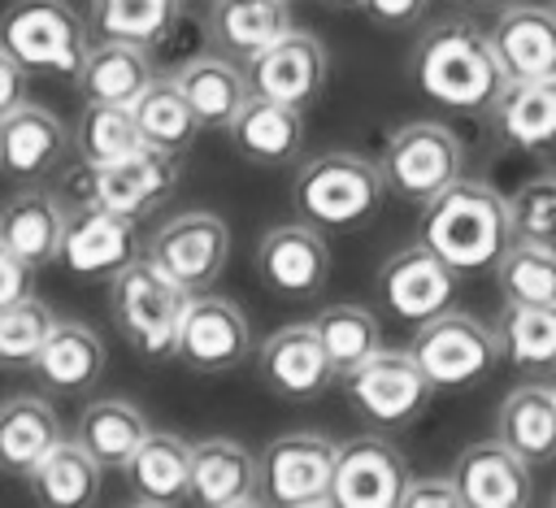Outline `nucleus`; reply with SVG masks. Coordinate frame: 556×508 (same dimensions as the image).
<instances>
[{"label": "nucleus", "mask_w": 556, "mask_h": 508, "mask_svg": "<svg viewBox=\"0 0 556 508\" xmlns=\"http://www.w3.org/2000/svg\"><path fill=\"white\" fill-rule=\"evenodd\" d=\"M413 82L426 100L482 117L508 87V74L486 30H478L465 17H447L421 30L413 48Z\"/></svg>", "instance_id": "nucleus-1"}, {"label": "nucleus", "mask_w": 556, "mask_h": 508, "mask_svg": "<svg viewBox=\"0 0 556 508\" xmlns=\"http://www.w3.org/2000/svg\"><path fill=\"white\" fill-rule=\"evenodd\" d=\"M417 239L434 247L456 274L495 269V261L513 247V208L482 178H456L434 200L421 204Z\"/></svg>", "instance_id": "nucleus-2"}, {"label": "nucleus", "mask_w": 556, "mask_h": 508, "mask_svg": "<svg viewBox=\"0 0 556 508\" xmlns=\"http://www.w3.org/2000/svg\"><path fill=\"white\" fill-rule=\"evenodd\" d=\"M191 291L174 282L148 252L109 278V308L122 339L143 360H169L178 352V326Z\"/></svg>", "instance_id": "nucleus-3"}, {"label": "nucleus", "mask_w": 556, "mask_h": 508, "mask_svg": "<svg viewBox=\"0 0 556 508\" xmlns=\"http://www.w3.org/2000/svg\"><path fill=\"white\" fill-rule=\"evenodd\" d=\"M382 169L356 152H321L295 169L291 204L317 230H356L382 204Z\"/></svg>", "instance_id": "nucleus-4"}, {"label": "nucleus", "mask_w": 556, "mask_h": 508, "mask_svg": "<svg viewBox=\"0 0 556 508\" xmlns=\"http://www.w3.org/2000/svg\"><path fill=\"white\" fill-rule=\"evenodd\" d=\"M0 48L26 74L78 78L91 48V30L65 0H13L0 13Z\"/></svg>", "instance_id": "nucleus-5"}, {"label": "nucleus", "mask_w": 556, "mask_h": 508, "mask_svg": "<svg viewBox=\"0 0 556 508\" xmlns=\"http://www.w3.org/2000/svg\"><path fill=\"white\" fill-rule=\"evenodd\" d=\"M408 352L417 356V365L434 391L478 386L495 373V365L504 356L500 330H491L486 321H478L473 313H460V308H443V313L417 321Z\"/></svg>", "instance_id": "nucleus-6"}, {"label": "nucleus", "mask_w": 556, "mask_h": 508, "mask_svg": "<svg viewBox=\"0 0 556 508\" xmlns=\"http://www.w3.org/2000/svg\"><path fill=\"white\" fill-rule=\"evenodd\" d=\"M378 169H382V182L391 195H400L408 204H426L460 178L465 148H460L456 130L443 122H404L400 130L387 135Z\"/></svg>", "instance_id": "nucleus-7"}, {"label": "nucleus", "mask_w": 556, "mask_h": 508, "mask_svg": "<svg viewBox=\"0 0 556 508\" xmlns=\"http://www.w3.org/2000/svg\"><path fill=\"white\" fill-rule=\"evenodd\" d=\"M434 386L421 373L417 356L408 347H378L356 373H348V399L352 408L387 430H404L413 426L426 404H430Z\"/></svg>", "instance_id": "nucleus-8"}, {"label": "nucleus", "mask_w": 556, "mask_h": 508, "mask_svg": "<svg viewBox=\"0 0 556 508\" xmlns=\"http://www.w3.org/2000/svg\"><path fill=\"white\" fill-rule=\"evenodd\" d=\"M334 460H339V447L326 434H308V430L278 434L256 456V465H261V499L278 504V508L330 504Z\"/></svg>", "instance_id": "nucleus-9"}, {"label": "nucleus", "mask_w": 556, "mask_h": 508, "mask_svg": "<svg viewBox=\"0 0 556 508\" xmlns=\"http://www.w3.org/2000/svg\"><path fill=\"white\" fill-rule=\"evenodd\" d=\"M148 256L191 295H200L222 278L230 261V226L208 208L178 213L165 226H156V234L148 239Z\"/></svg>", "instance_id": "nucleus-10"}, {"label": "nucleus", "mask_w": 556, "mask_h": 508, "mask_svg": "<svg viewBox=\"0 0 556 508\" xmlns=\"http://www.w3.org/2000/svg\"><path fill=\"white\" fill-rule=\"evenodd\" d=\"M187 369L195 373H230L252 356V326L243 308L226 295H191L182 326H178V352Z\"/></svg>", "instance_id": "nucleus-11"}, {"label": "nucleus", "mask_w": 556, "mask_h": 508, "mask_svg": "<svg viewBox=\"0 0 556 508\" xmlns=\"http://www.w3.org/2000/svg\"><path fill=\"white\" fill-rule=\"evenodd\" d=\"M456 278L460 274L434 247H426L417 239V243H408V247H400V252H391L382 261V269H378V300L400 321H426V317L452 308L456 287H460Z\"/></svg>", "instance_id": "nucleus-12"}, {"label": "nucleus", "mask_w": 556, "mask_h": 508, "mask_svg": "<svg viewBox=\"0 0 556 508\" xmlns=\"http://www.w3.org/2000/svg\"><path fill=\"white\" fill-rule=\"evenodd\" d=\"M139 234H135V217H122L96 200H87L83 208H74L65 217V234H61V256L56 265L74 278H113L122 265H130L139 256Z\"/></svg>", "instance_id": "nucleus-13"}, {"label": "nucleus", "mask_w": 556, "mask_h": 508, "mask_svg": "<svg viewBox=\"0 0 556 508\" xmlns=\"http://www.w3.org/2000/svg\"><path fill=\"white\" fill-rule=\"evenodd\" d=\"M178 187V152L139 148L113 165L87 169V200L122 213V217H148L156 213Z\"/></svg>", "instance_id": "nucleus-14"}, {"label": "nucleus", "mask_w": 556, "mask_h": 508, "mask_svg": "<svg viewBox=\"0 0 556 508\" xmlns=\"http://www.w3.org/2000/svg\"><path fill=\"white\" fill-rule=\"evenodd\" d=\"M261 282L278 295H317L330 278V243L326 230L308 221H287L261 234L256 256H252Z\"/></svg>", "instance_id": "nucleus-15"}, {"label": "nucleus", "mask_w": 556, "mask_h": 508, "mask_svg": "<svg viewBox=\"0 0 556 508\" xmlns=\"http://www.w3.org/2000/svg\"><path fill=\"white\" fill-rule=\"evenodd\" d=\"M256 373H261L269 395L304 404V399H317L330 386L334 365H330V356H326V347L317 339V326L313 321H291V326L274 330L261 343Z\"/></svg>", "instance_id": "nucleus-16"}, {"label": "nucleus", "mask_w": 556, "mask_h": 508, "mask_svg": "<svg viewBox=\"0 0 556 508\" xmlns=\"http://www.w3.org/2000/svg\"><path fill=\"white\" fill-rule=\"evenodd\" d=\"M326 48L313 30H287L282 39H274L261 56L248 61V82L256 96H269V100H282L291 109H308L321 87H326Z\"/></svg>", "instance_id": "nucleus-17"}, {"label": "nucleus", "mask_w": 556, "mask_h": 508, "mask_svg": "<svg viewBox=\"0 0 556 508\" xmlns=\"http://www.w3.org/2000/svg\"><path fill=\"white\" fill-rule=\"evenodd\" d=\"M404 486H408L404 456L387 439L361 434V439L339 447L330 504H339V508H395L404 499Z\"/></svg>", "instance_id": "nucleus-18"}, {"label": "nucleus", "mask_w": 556, "mask_h": 508, "mask_svg": "<svg viewBox=\"0 0 556 508\" xmlns=\"http://www.w3.org/2000/svg\"><path fill=\"white\" fill-rule=\"evenodd\" d=\"M452 482H456L465 508H526L534 499L530 460L517 456L500 434L465 447L456 456Z\"/></svg>", "instance_id": "nucleus-19"}, {"label": "nucleus", "mask_w": 556, "mask_h": 508, "mask_svg": "<svg viewBox=\"0 0 556 508\" xmlns=\"http://www.w3.org/2000/svg\"><path fill=\"white\" fill-rule=\"evenodd\" d=\"M508 82L556 78V9L552 4H508L486 30Z\"/></svg>", "instance_id": "nucleus-20"}, {"label": "nucleus", "mask_w": 556, "mask_h": 508, "mask_svg": "<svg viewBox=\"0 0 556 508\" xmlns=\"http://www.w3.org/2000/svg\"><path fill=\"white\" fill-rule=\"evenodd\" d=\"M191 499L204 508H248L261 504V465L235 439L191 443Z\"/></svg>", "instance_id": "nucleus-21"}, {"label": "nucleus", "mask_w": 556, "mask_h": 508, "mask_svg": "<svg viewBox=\"0 0 556 508\" xmlns=\"http://www.w3.org/2000/svg\"><path fill=\"white\" fill-rule=\"evenodd\" d=\"M230 148L252 165H291L304 148V109H291L269 96H248L226 126Z\"/></svg>", "instance_id": "nucleus-22"}, {"label": "nucleus", "mask_w": 556, "mask_h": 508, "mask_svg": "<svg viewBox=\"0 0 556 508\" xmlns=\"http://www.w3.org/2000/svg\"><path fill=\"white\" fill-rule=\"evenodd\" d=\"M70 130L43 104L22 100L0 117V169L9 178H43L70 148Z\"/></svg>", "instance_id": "nucleus-23"}, {"label": "nucleus", "mask_w": 556, "mask_h": 508, "mask_svg": "<svg viewBox=\"0 0 556 508\" xmlns=\"http://www.w3.org/2000/svg\"><path fill=\"white\" fill-rule=\"evenodd\" d=\"M126 486L135 504L169 508L191 499V443H182L169 430H148L139 452L126 460Z\"/></svg>", "instance_id": "nucleus-24"}, {"label": "nucleus", "mask_w": 556, "mask_h": 508, "mask_svg": "<svg viewBox=\"0 0 556 508\" xmlns=\"http://www.w3.org/2000/svg\"><path fill=\"white\" fill-rule=\"evenodd\" d=\"M65 208L52 191L26 187L13 200H4L0 208V243L9 252H17L26 265L43 269L61 256V234H65Z\"/></svg>", "instance_id": "nucleus-25"}, {"label": "nucleus", "mask_w": 556, "mask_h": 508, "mask_svg": "<svg viewBox=\"0 0 556 508\" xmlns=\"http://www.w3.org/2000/svg\"><path fill=\"white\" fill-rule=\"evenodd\" d=\"M291 4L295 0H213L208 39L217 43V52L252 61L291 30Z\"/></svg>", "instance_id": "nucleus-26"}, {"label": "nucleus", "mask_w": 556, "mask_h": 508, "mask_svg": "<svg viewBox=\"0 0 556 508\" xmlns=\"http://www.w3.org/2000/svg\"><path fill=\"white\" fill-rule=\"evenodd\" d=\"M152 78H156V69H152L148 48L117 43V39H91L74 87L91 104H135Z\"/></svg>", "instance_id": "nucleus-27"}, {"label": "nucleus", "mask_w": 556, "mask_h": 508, "mask_svg": "<svg viewBox=\"0 0 556 508\" xmlns=\"http://www.w3.org/2000/svg\"><path fill=\"white\" fill-rule=\"evenodd\" d=\"M495 135L521 152H556V78L508 82L491 104Z\"/></svg>", "instance_id": "nucleus-28"}, {"label": "nucleus", "mask_w": 556, "mask_h": 508, "mask_svg": "<svg viewBox=\"0 0 556 508\" xmlns=\"http://www.w3.org/2000/svg\"><path fill=\"white\" fill-rule=\"evenodd\" d=\"M104 360H109L104 339H100L91 326L56 317V326H52V334H48V343L39 347V356H35L30 369L39 373L43 386H52V391H61V395H74V391H87V386L100 382Z\"/></svg>", "instance_id": "nucleus-29"}, {"label": "nucleus", "mask_w": 556, "mask_h": 508, "mask_svg": "<svg viewBox=\"0 0 556 508\" xmlns=\"http://www.w3.org/2000/svg\"><path fill=\"white\" fill-rule=\"evenodd\" d=\"M61 417L39 395H13L0 404V473L26 478L56 443H61Z\"/></svg>", "instance_id": "nucleus-30"}, {"label": "nucleus", "mask_w": 556, "mask_h": 508, "mask_svg": "<svg viewBox=\"0 0 556 508\" xmlns=\"http://www.w3.org/2000/svg\"><path fill=\"white\" fill-rule=\"evenodd\" d=\"M174 78H178L182 96L191 100L200 126H208V130H226L230 117H235V113L243 109V100L252 96L248 74H243V69L235 65V56H226V52L191 56Z\"/></svg>", "instance_id": "nucleus-31"}, {"label": "nucleus", "mask_w": 556, "mask_h": 508, "mask_svg": "<svg viewBox=\"0 0 556 508\" xmlns=\"http://www.w3.org/2000/svg\"><path fill=\"white\" fill-rule=\"evenodd\" d=\"M100 473L104 465L78 443V439H61L30 473V499L43 508H87L100 499Z\"/></svg>", "instance_id": "nucleus-32"}, {"label": "nucleus", "mask_w": 556, "mask_h": 508, "mask_svg": "<svg viewBox=\"0 0 556 508\" xmlns=\"http://www.w3.org/2000/svg\"><path fill=\"white\" fill-rule=\"evenodd\" d=\"M495 421H500V439L530 465L556 460V386H543V382L513 386Z\"/></svg>", "instance_id": "nucleus-33"}, {"label": "nucleus", "mask_w": 556, "mask_h": 508, "mask_svg": "<svg viewBox=\"0 0 556 508\" xmlns=\"http://www.w3.org/2000/svg\"><path fill=\"white\" fill-rule=\"evenodd\" d=\"M148 417L139 404L130 399H117V395H104V399H91L83 412H78V430L74 439L104 465V469H126V460L139 452V443L148 439Z\"/></svg>", "instance_id": "nucleus-34"}, {"label": "nucleus", "mask_w": 556, "mask_h": 508, "mask_svg": "<svg viewBox=\"0 0 556 508\" xmlns=\"http://www.w3.org/2000/svg\"><path fill=\"white\" fill-rule=\"evenodd\" d=\"M182 0H91L87 4V30L91 39H117V43H165L178 26Z\"/></svg>", "instance_id": "nucleus-35"}, {"label": "nucleus", "mask_w": 556, "mask_h": 508, "mask_svg": "<svg viewBox=\"0 0 556 508\" xmlns=\"http://www.w3.org/2000/svg\"><path fill=\"white\" fill-rule=\"evenodd\" d=\"M130 113H135V122H139L143 143H148V148H161V152H182V148L195 139V130H200V117H195V109H191V100L182 96V87H178L174 74H169V78L156 74V78L143 87V96L130 104Z\"/></svg>", "instance_id": "nucleus-36"}, {"label": "nucleus", "mask_w": 556, "mask_h": 508, "mask_svg": "<svg viewBox=\"0 0 556 508\" xmlns=\"http://www.w3.org/2000/svg\"><path fill=\"white\" fill-rule=\"evenodd\" d=\"M139 148H148V143L139 135V122H135L130 104H91V100H83V117L74 126V152L87 169L113 165V161H122Z\"/></svg>", "instance_id": "nucleus-37"}, {"label": "nucleus", "mask_w": 556, "mask_h": 508, "mask_svg": "<svg viewBox=\"0 0 556 508\" xmlns=\"http://www.w3.org/2000/svg\"><path fill=\"white\" fill-rule=\"evenodd\" d=\"M500 347L526 373H556V304H504Z\"/></svg>", "instance_id": "nucleus-38"}, {"label": "nucleus", "mask_w": 556, "mask_h": 508, "mask_svg": "<svg viewBox=\"0 0 556 508\" xmlns=\"http://www.w3.org/2000/svg\"><path fill=\"white\" fill-rule=\"evenodd\" d=\"M317 326V339L334 365V378H348L356 373L378 347H382V330H378V317L361 304H330L313 317Z\"/></svg>", "instance_id": "nucleus-39"}, {"label": "nucleus", "mask_w": 556, "mask_h": 508, "mask_svg": "<svg viewBox=\"0 0 556 508\" xmlns=\"http://www.w3.org/2000/svg\"><path fill=\"white\" fill-rule=\"evenodd\" d=\"M495 282L504 304H556V247L513 239L495 261Z\"/></svg>", "instance_id": "nucleus-40"}, {"label": "nucleus", "mask_w": 556, "mask_h": 508, "mask_svg": "<svg viewBox=\"0 0 556 508\" xmlns=\"http://www.w3.org/2000/svg\"><path fill=\"white\" fill-rule=\"evenodd\" d=\"M52 326H56V313L35 295L4 304L0 308V369H30Z\"/></svg>", "instance_id": "nucleus-41"}, {"label": "nucleus", "mask_w": 556, "mask_h": 508, "mask_svg": "<svg viewBox=\"0 0 556 508\" xmlns=\"http://www.w3.org/2000/svg\"><path fill=\"white\" fill-rule=\"evenodd\" d=\"M513 234L526 243H552L556 247V174H530L513 195Z\"/></svg>", "instance_id": "nucleus-42"}, {"label": "nucleus", "mask_w": 556, "mask_h": 508, "mask_svg": "<svg viewBox=\"0 0 556 508\" xmlns=\"http://www.w3.org/2000/svg\"><path fill=\"white\" fill-rule=\"evenodd\" d=\"M400 504H404V508H465V499H460L452 473H447V478H408Z\"/></svg>", "instance_id": "nucleus-43"}, {"label": "nucleus", "mask_w": 556, "mask_h": 508, "mask_svg": "<svg viewBox=\"0 0 556 508\" xmlns=\"http://www.w3.org/2000/svg\"><path fill=\"white\" fill-rule=\"evenodd\" d=\"M361 9H365L382 30H408V26H417V22L426 17L430 0H365Z\"/></svg>", "instance_id": "nucleus-44"}, {"label": "nucleus", "mask_w": 556, "mask_h": 508, "mask_svg": "<svg viewBox=\"0 0 556 508\" xmlns=\"http://www.w3.org/2000/svg\"><path fill=\"white\" fill-rule=\"evenodd\" d=\"M30 274H35V265H26L17 252H9L0 243V308L30 295Z\"/></svg>", "instance_id": "nucleus-45"}, {"label": "nucleus", "mask_w": 556, "mask_h": 508, "mask_svg": "<svg viewBox=\"0 0 556 508\" xmlns=\"http://www.w3.org/2000/svg\"><path fill=\"white\" fill-rule=\"evenodd\" d=\"M26 100V69L0 48V117Z\"/></svg>", "instance_id": "nucleus-46"}, {"label": "nucleus", "mask_w": 556, "mask_h": 508, "mask_svg": "<svg viewBox=\"0 0 556 508\" xmlns=\"http://www.w3.org/2000/svg\"><path fill=\"white\" fill-rule=\"evenodd\" d=\"M465 4H482V9H508V4H517V0H465Z\"/></svg>", "instance_id": "nucleus-47"}, {"label": "nucleus", "mask_w": 556, "mask_h": 508, "mask_svg": "<svg viewBox=\"0 0 556 508\" xmlns=\"http://www.w3.org/2000/svg\"><path fill=\"white\" fill-rule=\"evenodd\" d=\"M321 4H330V9H352V4H365V0H321Z\"/></svg>", "instance_id": "nucleus-48"}, {"label": "nucleus", "mask_w": 556, "mask_h": 508, "mask_svg": "<svg viewBox=\"0 0 556 508\" xmlns=\"http://www.w3.org/2000/svg\"><path fill=\"white\" fill-rule=\"evenodd\" d=\"M547 504H552V508H556V491H552V499H547Z\"/></svg>", "instance_id": "nucleus-49"}, {"label": "nucleus", "mask_w": 556, "mask_h": 508, "mask_svg": "<svg viewBox=\"0 0 556 508\" xmlns=\"http://www.w3.org/2000/svg\"><path fill=\"white\" fill-rule=\"evenodd\" d=\"M547 4H552V9H556V0H547Z\"/></svg>", "instance_id": "nucleus-50"}, {"label": "nucleus", "mask_w": 556, "mask_h": 508, "mask_svg": "<svg viewBox=\"0 0 556 508\" xmlns=\"http://www.w3.org/2000/svg\"><path fill=\"white\" fill-rule=\"evenodd\" d=\"M552 386H556V382H552Z\"/></svg>", "instance_id": "nucleus-51"}]
</instances>
